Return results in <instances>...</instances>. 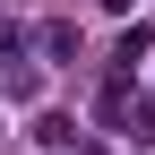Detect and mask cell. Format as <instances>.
I'll use <instances>...</instances> for the list:
<instances>
[{
    "mask_svg": "<svg viewBox=\"0 0 155 155\" xmlns=\"http://www.w3.org/2000/svg\"><path fill=\"white\" fill-rule=\"evenodd\" d=\"M26 61V26H0V69H17Z\"/></svg>",
    "mask_w": 155,
    "mask_h": 155,
    "instance_id": "cell-3",
    "label": "cell"
},
{
    "mask_svg": "<svg viewBox=\"0 0 155 155\" xmlns=\"http://www.w3.org/2000/svg\"><path fill=\"white\" fill-rule=\"evenodd\" d=\"M121 121H129V138H138V147H155V95H129Z\"/></svg>",
    "mask_w": 155,
    "mask_h": 155,
    "instance_id": "cell-1",
    "label": "cell"
},
{
    "mask_svg": "<svg viewBox=\"0 0 155 155\" xmlns=\"http://www.w3.org/2000/svg\"><path fill=\"white\" fill-rule=\"evenodd\" d=\"M147 61H155V35L129 26V35H121V69H147Z\"/></svg>",
    "mask_w": 155,
    "mask_h": 155,
    "instance_id": "cell-2",
    "label": "cell"
},
{
    "mask_svg": "<svg viewBox=\"0 0 155 155\" xmlns=\"http://www.w3.org/2000/svg\"><path fill=\"white\" fill-rule=\"evenodd\" d=\"M52 155H104V147H95V138H78V147H52Z\"/></svg>",
    "mask_w": 155,
    "mask_h": 155,
    "instance_id": "cell-4",
    "label": "cell"
}]
</instances>
